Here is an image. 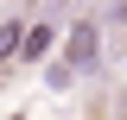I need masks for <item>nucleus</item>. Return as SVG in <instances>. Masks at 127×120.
Returning a JSON list of instances; mask_svg holds the SVG:
<instances>
[{"label": "nucleus", "instance_id": "2", "mask_svg": "<svg viewBox=\"0 0 127 120\" xmlns=\"http://www.w3.org/2000/svg\"><path fill=\"white\" fill-rule=\"evenodd\" d=\"M51 44H57V32H51V25H26V44H19V51H26L32 63H38V57H45Z\"/></svg>", "mask_w": 127, "mask_h": 120}, {"label": "nucleus", "instance_id": "1", "mask_svg": "<svg viewBox=\"0 0 127 120\" xmlns=\"http://www.w3.org/2000/svg\"><path fill=\"white\" fill-rule=\"evenodd\" d=\"M70 70H89L95 57H102V25H95V19H83V25H70Z\"/></svg>", "mask_w": 127, "mask_h": 120}, {"label": "nucleus", "instance_id": "4", "mask_svg": "<svg viewBox=\"0 0 127 120\" xmlns=\"http://www.w3.org/2000/svg\"><path fill=\"white\" fill-rule=\"evenodd\" d=\"M121 6H127V0H121Z\"/></svg>", "mask_w": 127, "mask_h": 120}, {"label": "nucleus", "instance_id": "3", "mask_svg": "<svg viewBox=\"0 0 127 120\" xmlns=\"http://www.w3.org/2000/svg\"><path fill=\"white\" fill-rule=\"evenodd\" d=\"M19 44H26V25H19V19H6V25H0V57H13Z\"/></svg>", "mask_w": 127, "mask_h": 120}]
</instances>
